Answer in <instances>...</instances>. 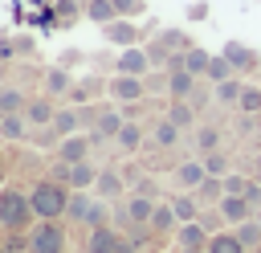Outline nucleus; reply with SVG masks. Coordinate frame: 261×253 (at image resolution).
Here are the masks:
<instances>
[{"mask_svg": "<svg viewBox=\"0 0 261 253\" xmlns=\"http://www.w3.org/2000/svg\"><path fill=\"white\" fill-rule=\"evenodd\" d=\"M69 184H61V180H37L33 188H29V200H33V212H37V220H61L65 216V208H69Z\"/></svg>", "mask_w": 261, "mask_h": 253, "instance_id": "1", "label": "nucleus"}, {"mask_svg": "<svg viewBox=\"0 0 261 253\" xmlns=\"http://www.w3.org/2000/svg\"><path fill=\"white\" fill-rule=\"evenodd\" d=\"M33 216H37V212H33L29 192H20V188H0V229H4V233H24Z\"/></svg>", "mask_w": 261, "mask_h": 253, "instance_id": "2", "label": "nucleus"}, {"mask_svg": "<svg viewBox=\"0 0 261 253\" xmlns=\"http://www.w3.org/2000/svg\"><path fill=\"white\" fill-rule=\"evenodd\" d=\"M155 204H159V200L130 192V196H126V200L114 208V220H118V229H143V224H151V216H155Z\"/></svg>", "mask_w": 261, "mask_h": 253, "instance_id": "3", "label": "nucleus"}, {"mask_svg": "<svg viewBox=\"0 0 261 253\" xmlns=\"http://www.w3.org/2000/svg\"><path fill=\"white\" fill-rule=\"evenodd\" d=\"M29 253H65V224L61 220H37L29 233Z\"/></svg>", "mask_w": 261, "mask_h": 253, "instance_id": "4", "label": "nucleus"}, {"mask_svg": "<svg viewBox=\"0 0 261 253\" xmlns=\"http://www.w3.org/2000/svg\"><path fill=\"white\" fill-rule=\"evenodd\" d=\"M155 65H151V53H147V45H126V49H118V57H114V73H130V78H147Z\"/></svg>", "mask_w": 261, "mask_h": 253, "instance_id": "5", "label": "nucleus"}, {"mask_svg": "<svg viewBox=\"0 0 261 253\" xmlns=\"http://www.w3.org/2000/svg\"><path fill=\"white\" fill-rule=\"evenodd\" d=\"M106 94H110L114 102H122V106H135V102L147 98V82H143V78H130V73H114Z\"/></svg>", "mask_w": 261, "mask_h": 253, "instance_id": "6", "label": "nucleus"}, {"mask_svg": "<svg viewBox=\"0 0 261 253\" xmlns=\"http://www.w3.org/2000/svg\"><path fill=\"white\" fill-rule=\"evenodd\" d=\"M220 53L228 57V65H232L237 73H257V69H261V53H257L253 45H245V41H228Z\"/></svg>", "mask_w": 261, "mask_h": 253, "instance_id": "7", "label": "nucleus"}, {"mask_svg": "<svg viewBox=\"0 0 261 253\" xmlns=\"http://www.w3.org/2000/svg\"><path fill=\"white\" fill-rule=\"evenodd\" d=\"M122 122H126V110H122V106H98V118H94V131H90V135H94L98 143H106V139L114 143V135L122 131Z\"/></svg>", "mask_w": 261, "mask_h": 253, "instance_id": "8", "label": "nucleus"}, {"mask_svg": "<svg viewBox=\"0 0 261 253\" xmlns=\"http://www.w3.org/2000/svg\"><path fill=\"white\" fill-rule=\"evenodd\" d=\"M102 37L110 41V45H118V49H126V45H139L143 41V29L130 20V16H118V20H110V24H102Z\"/></svg>", "mask_w": 261, "mask_h": 253, "instance_id": "9", "label": "nucleus"}, {"mask_svg": "<svg viewBox=\"0 0 261 253\" xmlns=\"http://www.w3.org/2000/svg\"><path fill=\"white\" fill-rule=\"evenodd\" d=\"M94 143H98V139H94L90 131H82V135H69V139H61V143H57V159L73 167V163L90 159V147H94Z\"/></svg>", "mask_w": 261, "mask_h": 253, "instance_id": "10", "label": "nucleus"}, {"mask_svg": "<svg viewBox=\"0 0 261 253\" xmlns=\"http://www.w3.org/2000/svg\"><path fill=\"white\" fill-rule=\"evenodd\" d=\"M102 90H110V82H98V78L90 73V78H77V82H73V90H69L65 102H69V106H94V102L102 98Z\"/></svg>", "mask_w": 261, "mask_h": 253, "instance_id": "11", "label": "nucleus"}, {"mask_svg": "<svg viewBox=\"0 0 261 253\" xmlns=\"http://www.w3.org/2000/svg\"><path fill=\"white\" fill-rule=\"evenodd\" d=\"M126 188H130V184H126V171L102 167V171H98V184H94V196H98V200H118Z\"/></svg>", "mask_w": 261, "mask_h": 253, "instance_id": "12", "label": "nucleus"}, {"mask_svg": "<svg viewBox=\"0 0 261 253\" xmlns=\"http://www.w3.org/2000/svg\"><path fill=\"white\" fill-rule=\"evenodd\" d=\"M53 131H57V143L69 139V135H82L86 131V118H82V106H57V118H53Z\"/></svg>", "mask_w": 261, "mask_h": 253, "instance_id": "13", "label": "nucleus"}, {"mask_svg": "<svg viewBox=\"0 0 261 253\" xmlns=\"http://www.w3.org/2000/svg\"><path fill=\"white\" fill-rule=\"evenodd\" d=\"M204 180H208V167H204L200 155H196V159H184V163L175 167V188H179V192H196Z\"/></svg>", "mask_w": 261, "mask_h": 253, "instance_id": "14", "label": "nucleus"}, {"mask_svg": "<svg viewBox=\"0 0 261 253\" xmlns=\"http://www.w3.org/2000/svg\"><path fill=\"white\" fill-rule=\"evenodd\" d=\"M216 212H220V220H224L228 229H237L241 220H249V216H257V212H253V204H249L245 196H224V200L216 204Z\"/></svg>", "mask_w": 261, "mask_h": 253, "instance_id": "15", "label": "nucleus"}, {"mask_svg": "<svg viewBox=\"0 0 261 253\" xmlns=\"http://www.w3.org/2000/svg\"><path fill=\"white\" fill-rule=\"evenodd\" d=\"M175 241H179V249H208L212 229H208L204 220H188V224L175 229Z\"/></svg>", "mask_w": 261, "mask_h": 253, "instance_id": "16", "label": "nucleus"}, {"mask_svg": "<svg viewBox=\"0 0 261 253\" xmlns=\"http://www.w3.org/2000/svg\"><path fill=\"white\" fill-rule=\"evenodd\" d=\"M24 118H29V127H33V131H49V127H53V118H57V106H53L49 98H33V102L24 106Z\"/></svg>", "mask_w": 261, "mask_h": 253, "instance_id": "17", "label": "nucleus"}, {"mask_svg": "<svg viewBox=\"0 0 261 253\" xmlns=\"http://www.w3.org/2000/svg\"><path fill=\"white\" fill-rule=\"evenodd\" d=\"M118 241H122V233H118L114 224H98V229H90L86 253H114V249H118Z\"/></svg>", "mask_w": 261, "mask_h": 253, "instance_id": "18", "label": "nucleus"}, {"mask_svg": "<svg viewBox=\"0 0 261 253\" xmlns=\"http://www.w3.org/2000/svg\"><path fill=\"white\" fill-rule=\"evenodd\" d=\"M73 82H77V78H73L65 65H53V69L45 73V94H49V98H69Z\"/></svg>", "mask_w": 261, "mask_h": 253, "instance_id": "19", "label": "nucleus"}, {"mask_svg": "<svg viewBox=\"0 0 261 253\" xmlns=\"http://www.w3.org/2000/svg\"><path fill=\"white\" fill-rule=\"evenodd\" d=\"M65 184H69L73 192H90V188L98 184V167H94L90 159H82V163H73V167L65 171Z\"/></svg>", "mask_w": 261, "mask_h": 253, "instance_id": "20", "label": "nucleus"}, {"mask_svg": "<svg viewBox=\"0 0 261 253\" xmlns=\"http://www.w3.org/2000/svg\"><path fill=\"white\" fill-rule=\"evenodd\" d=\"M192 94H196V73L175 69V73L167 78V98H171V102H188Z\"/></svg>", "mask_w": 261, "mask_h": 253, "instance_id": "21", "label": "nucleus"}, {"mask_svg": "<svg viewBox=\"0 0 261 253\" xmlns=\"http://www.w3.org/2000/svg\"><path fill=\"white\" fill-rule=\"evenodd\" d=\"M220 143H224L220 127H212V122H200V127H196V155H200V159L212 155V151H220Z\"/></svg>", "mask_w": 261, "mask_h": 253, "instance_id": "22", "label": "nucleus"}, {"mask_svg": "<svg viewBox=\"0 0 261 253\" xmlns=\"http://www.w3.org/2000/svg\"><path fill=\"white\" fill-rule=\"evenodd\" d=\"M29 135H33V127H29L24 114H4V118H0V139L20 143V139H29Z\"/></svg>", "mask_w": 261, "mask_h": 253, "instance_id": "23", "label": "nucleus"}, {"mask_svg": "<svg viewBox=\"0 0 261 253\" xmlns=\"http://www.w3.org/2000/svg\"><path fill=\"white\" fill-rule=\"evenodd\" d=\"M114 147H118V151H126V155H135V151L143 147V127L126 118V122H122V131L114 135Z\"/></svg>", "mask_w": 261, "mask_h": 253, "instance_id": "24", "label": "nucleus"}, {"mask_svg": "<svg viewBox=\"0 0 261 253\" xmlns=\"http://www.w3.org/2000/svg\"><path fill=\"white\" fill-rule=\"evenodd\" d=\"M94 200H98V196H90V192H69V208H65V220H77V224H86V216H90Z\"/></svg>", "mask_w": 261, "mask_h": 253, "instance_id": "25", "label": "nucleus"}, {"mask_svg": "<svg viewBox=\"0 0 261 253\" xmlns=\"http://www.w3.org/2000/svg\"><path fill=\"white\" fill-rule=\"evenodd\" d=\"M171 208H175L179 224H188V220H200V196H196V192H179V196L171 200Z\"/></svg>", "mask_w": 261, "mask_h": 253, "instance_id": "26", "label": "nucleus"}, {"mask_svg": "<svg viewBox=\"0 0 261 253\" xmlns=\"http://www.w3.org/2000/svg\"><path fill=\"white\" fill-rule=\"evenodd\" d=\"M204 253H249V249L241 245V237L232 229H224V233H212V241H208Z\"/></svg>", "mask_w": 261, "mask_h": 253, "instance_id": "27", "label": "nucleus"}, {"mask_svg": "<svg viewBox=\"0 0 261 253\" xmlns=\"http://www.w3.org/2000/svg\"><path fill=\"white\" fill-rule=\"evenodd\" d=\"M208 65H212V53H208L204 45H192V49L184 53V69H188V73L204 78V73H208Z\"/></svg>", "mask_w": 261, "mask_h": 253, "instance_id": "28", "label": "nucleus"}, {"mask_svg": "<svg viewBox=\"0 0 261 253\" xmlns=\"http://www.w3.org/2000/svg\"><path fill=\"white\" fill-rule=\"evenodd\" d=\"M86 20H94V24H110V20H118L114 0H86Z\"/></svg>", "mask_w": 261, "mask_h": 253, "instance_id": "29", "label": "nucleus"}, {"mask_svg": "<svg viewBox=\"0 0 261 253\" xmlns=\"http://www.w3.org/2000/svg\"><path fill=\"white\" fill-rule=\"evenodd\" d=\"M179 135H184V131H179L171 118H159V122H155V147H159V151H171V147L179 143Z\"/></svg>", "mask_w": 261, "mask_h": 253, "instance_id": "30", "label": "nucleus"}, {"mask_svg": "<svg viewBox=\"0 0 261 253\" xmlns=\"http://www.w3.org/2000/svg\"><path fill=\"white\" fill-rule=\"evenodd\" d=\"M151 229H155V233H175V229H179V216H175V208L159 200V204H155V216H151Z\"/></svg>", "mask_w": 261, "mask_h": 253, "instance_id": "31", "label": "nucleus"}, {"mask_svg": "<svg viewBox=\"0 0 261 253\" xmlns=\"http://www.w3.org/2000/svg\"><path fill=\"white\" fill-rule=\"evenodd\" d=\"M82 16H86V4H77V0H57V4H53V20L65 24V29H69L73 20H82Z\"/></svg>", "mask_w": 261, "mask_h": 253, "instance_id": "32", "label": "nucleus"}, {"mask_svg": "<svg viewBox=\"0 0 261 253\" xmlns=\"http://www.w3.org/2000/svg\"><path fill=\"white\" fill-rule=\"evenodd\" d=\"M24 106H29L24 90H16V86H4L0 90V114H24Z\"/></svg>", "mask_w": 261, "mask_h": 253, "instance_id": "33", "label": "nucleus"}, {"mask_svg": "<svg viewBox=\"0 0 261 253\" xmlns=\"http://www.w3.org/2000/svg\"><path fill=\"white\" fill-rule=\"evenodd\" d=\"M155 37H159V41H163V45H167L171 53H188V49L196 45V41H192V37H188L184 29H159Z\"/></svg>", "mask_w": 261, "mask_h": 253, "instance_id": "34", "label": "nucleus"}, {"mask_svg": "<svg viewBox=\"0 0 261 253\" xmlns=\"http://www.w3.org/2000/svg\"><path fill=\"white\" fill-rule=\"evenodd\" d=\"M241 94H245V82H241V78L216 82V102H220V106H237V102H241Z\"/></svg>", "mask_w": 261, "mask_h": 253, "instance_id": "35", "label": "nucleus"}, {"mask_svg": "<svg viewBox=\"0 0 261 253\" xmlns=\"http://www.w3.org/2000/svg\"><path fill=\"white\" fill-rule=\"evenodd\" d=\"M232 233L241 237V245H245V249H261V220H257V216L241 220V224H237Z\"/></svg>", "mask_w": 261, "mask_h": 253, "instance_id": "36", "label": "nucleus"}, {"mask_svg": "<svg viewBox=\"0 0 261 253\" xmlns=\"http://www.w3.org/2000/svg\"><path fill=\"white\" fill-rule=\"evenodd\" d=\"M167 118H171L179 131H196V110H192V102H171Z\"/></svg>", "mask_w": 261, "mask_h": 253, "instance_id": "37", "label": "nucleus"}, {"mask_svg": "<svg viewBox=\"0 0 261 253\" xmlns=\"http://www.w3.org/2000/svg\"><path fill=\"white\" fill-rule=\"evenodd\" d=\"M204 78L216 86V82H228V78H237V69L228 65V57H224V53H212V65H208V73H204Z\"/></svg>", "mask_w": 261, "mask_h": 253, "instance_id": "38", "label": "nucleus"}, {"mask_svg": "<svg viewBox=\"0 0 261 253\" xmlns=\"http://www.w3.org/2000/svg\"><path fill=\"white\" fill-rule=\"evenodd\" d=\"M196 196H200V204H204V200L220 204V200H224V175H208V180L196 188Z\"/></svg>", "mask_w": 261, "mask_h": 253, "instance_id": "39", "label": "nucleus"}, {"mask_svg": "<svg viewBox=\"0 0 261 253\" xmlns=\"http://www.w3.org/2000/svg\"><path fill=\"white\" fill-rule=\"evenodd\" d=\"M237 110L241 114H261V86H245V94H241V102H237Z\"/></svg>", "mask_w": 261, "mask_h": 253, "instance_id": "40", "label": "nucleus"}, {"mask_svg": "<svg viewBox=\"0 0 261 253\" xmlns=\"http://www.w3.org/2000/svg\"><path fill=\"white\" fill-rule=\"evenodd\" d=\"M98 224H110V200H94V208L86 216V229H98Z\"/></svg>", "mask_w": 261, "mask_h": 253, "instance_id": "41", "label": "nucleus"}, {"mask_svg": "<svg viewBox=\"0 0 261 253\" xmlns=\"http://www.w3.org/2000/svg\"><path fill=\"white\" fill-rule=\"evenodd\" d=\"M204 167H208V175H228V155L212 151V155H204Z\"/></svg>", "mask_w": 261, "mask_h": 253, "instance_id": "42", "label": "nucleus"}, {"mask_svg": "<svg viewBox=\"0 0 261 253\" xmlns=\"http://www.w3.org/2000/svg\"><path fill=\"white\" fill-rule=\"evenodd\" d=\"M114 8H118V16H143L147 12V0H114Z\"/></svg>", "mask_w": 261, "mask_h": 253, "instance_id": "43", "label": "nucleus"}, {"mask_svg": "<svg viewBox=\"0 0 261 253\" xmlns=\"http://www.w3.org/2000/svg\"><path fill=\"white\" fill-rule=\"evenodd\" d=\"M167 78H171V73H155V69H151V73L143 78V82H147V94H167Z\"/></svg>", "mask_w": 261, "mask_h": 253, "instance_id": "44", "label": "nucleus"}, {"mask_svg": "<svg viewBox=\"0 0 261 253\" xmlns=\"http://www.w3.org/2000/svg\"><path fill=\"white\" fill-rule=\"evenodd\" d=\"M249 184L253 180H245V175H224V196H245Z\"/></svg>", "mask_w": 261, "mask_h": 253, "instance_id": "45", "label": "nucleus"}, {"mask_svg": "<svg viewBox=\"0 0 261 253\" xmlns=\"http://www.w3.org/2000/svg\"><path fill=\"white\" fill-rule=\"evenodd\" d=\"M12 45H16V57H29V53H37V41H33V37H16Z\"/></svg>", "mask_w": 261, "mask_h": 253, "instance_id": "46", "label": "nucleus"}, {"mask_svg": "<svg viewBox=\"0 0 261 253\" xmlns=\"http://www.w3.org/2000/svg\"><path fill=\"white\" fill-rule=\"evenodd\" d=\"M245 200L253 204V212H261V184H257V180H253V184L245 188Z\"/></svg>", "mask_w": 261, "mask_h": 253, "instance_id": "47", "label": "nucleus"}, {"mask_svg": "<svg viewBox=\"0 0 261 253\" xmlns=\"http://www.w3.org/2000/svg\"><path fill=\"white\" fill-rule=\"evenodd\" d=\"M208 16V0H196V4H188V20H204Z\"/></svg>", "mask_w": 261, "mask_h": 253, "instance_id": "48", "label": "nucleus"}, {"mask_svg": "<svg viewBox=\"0 0 261 253\" xmlns=\"http://www.w3.org/2000/svg\"><path fill=\"white\" fill-rule=\"evenodd\" d=\"M135 192H139V196H151V200H155V192H159V188H155V180H147V175H143V180L135 184Z\"/></svg>", "mask_w": 261, "mask_h": 253, "instance_id": "49", "label": "nucleus"}, {"mask_svg": "<svg viewBox=\"0 0 261 253\" xmlns=\"http://www.w3.org/2000/svg\"><path fill=\"white\" fill-rule=\"evenodd\" d=\"M114 253H139V245H135V241H130V237H122V241H118V249H114Z\"/></svg>", "mask_w": 261, "mask_h": 253, "instance_id": "50", "label": "nucleus"}, {"mask_svg": "<svg viewBox=\"0 0 261 253\" xmlns=\"http://www.w3.org/2000/svg\"><path fill=\"white\" fill-rule=\"evenodd\" d=\"M4 180H8V159L0 155V188H4Z\"/></svg>", "mask_w": 261, "mask_h": 253, "instance_id": "51", "label": "nucleus"}, {"mask_svg": "<svg viewBox=\"0 0 261 253\" xmlns=\"http://www.w3.org/2000/svg\"><path fill=\"white\" fill-rule=\"evenodd\" d=\"M179 253H204V249H179Z\"/></svg>", "mask_w": 261, "mask_h": 253, "instance_id": "52", "label": "nucleus"}, {"mask_svg": "<svg viewBox=\"0 0 261 253\" xmlns=\"http://www.w3.org/2000/svg\"><path fill=\"white\" fill-rule=\"evenodd\" d=\"M253 180H257V184H261V167H257V175H253Z\"/></svg>", "mask_w": 261, "mask_h": 253, "instance_id": "53", "label": "nucleus"}, {"mask_svg": "<svg viewBox=\"0 0 261 253\" xmlns=\"http://www.w3.org/2000/svg\"><path fill=\"white\" fill-rule=\"evenodd\" d=\"M257 167H261V151H257Z\"/></svg>", "mask_w": 261, "mask_h": 253, "instance_id": "54", "label": "nucleus"}, {"mask_svg": "<svg viewBox=\"0 0 261 253\" xmlns=\"http://www.w3.org/2000/svg\"><path fill=\"white\" fill-rule=\"evenodd\" d=\"M257 220H261V212H257Z\"/></svg>", "mask_w": 261, "mask_h": 253, "instance_id": "55", "label": "nucleus"}]
</instances>
